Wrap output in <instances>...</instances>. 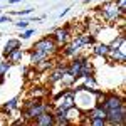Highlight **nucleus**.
<instances>
[{"mask_svg":"<svg viewBox=\"0 0 126 126\" xmlns=\"http://www.w3.org/2000/svg\"><path fill=\"white\" fill-rule=\"evenodd\" d=\"M89 119H104L106 121V111L101 106H94L89 111Z\"/></svg>","mask_w":126,"mask_h":126,"instance_id":"7","label":"nucleus"},{"mask_svg":"<svg viewBox=\"0 0 126 126\" xmlns=\"http://www.w3.org/2000/svg\"><path fill=\"white\" fill-rule=\"evenodd\" d=\"M29 22L30 20H20V22H17V27H20V29H22V27H27Z\"/></svg>","mask_w":126,"mask_h":126,"instance_id":"17","label":"nucleus"},{"mask_svg":"<svg viewBox=\"0 0 126 126\" xmlns=\"http://www.w3.org/2000/svg\"><path fill=\"white\" fill-rule=\"evenodd\" d=\"M54 35H56V42L57 44H66L69 39V27H64V29H57L54 32Z\"/></svg>","mask_w":126,"mask_h":126,"instance_id":"6","label":"nucleus"},{"mask_svg":"<svg viewBox=\"0 0 126 126\" xmlns=\"http://www.w3.org/2000/svg\"><path fill=\"white\" fill-rule=\"evenodd\" d=\"M32 34H34V30H32V29H29L27 32H24V34H22V39H29V37L32 35Z\"/></svg>","mask_w":126,"mask_h":126,"instance_id":"18","label":"nucleus"},{"mask_svg":"<svg viewBox=\"0 0 126 126\" xmlns=\"http://www.w3.org/2000/svg\"><path fill=\"white\" fill-rule=\"evenodd\" d=\"M17 2H19V0H10V3H17Z\"/></svg>","mask_w":126,"mask_h":126,"instance_id":"20","label":"nucleus"},{"mask_svg":"<svg viewBox=\"0 0 126 126\" xmlns=\"http://www.w3.org/2000/svg\"><path fill=\"white\" fill-rule=\"evenodd\" d=\"M9 69H10V62H2L0 64V76H3Z\"/></svg>","mask_w":126,"mask_h":126,"instance_id":"14","label":"nucleus"},{"mask_svg":"<svg viewBox=\"0 0 126 126\" xmlns=\"http://www.w3.org/2000/svg\"><path fill=\"white\" fill-rule=\"evenodd\" d=\"M17 104H19V99H17V97H14V99H10V101H7V104H5V109H7V111H12V109H15V108H17Z\"/></svg>","mask_w":126,"mask_h":126,"instance_id":"12","label":"nucleus"},{"mask_svg":"<svg viewBox=\"0 0 126 126\" xmlns=\"http://www.w3.org/2000/svg\"><path fill=\"white\" fill-rule=\"evenodd\" d=\"M108 52H109V47L106 44H99V46L94 47V54L96 56H108Z\"/></svg>","mask_w":126,"mask_h":126,"instance_id":"11","label":"nucleus"},{"mask_svg":"<svg viewBox=\"0 0 126 126\" xmlns=\"http://www.w3.org/2000/svg\"><path fill=\"white\" fill-rule=\"evenodd\" d=\"M34 123L39 126H49V125H54V114L49 113V111H42L39 116L34 119Z\"/></svg>","mask_w":126,"mask_h":126,"instance_id":"5","label":"nucleus"},{"mask_svg":"<svg viewBox=\"0 0 126 126\" xmlns=\"http://www.w3.org/2000/svg\"><path fill=\"white\" fill-rule=\"evenodd\" d=\"M29 94L32 97H39V96H42V94H44V89H42V87H32V91H30Z\"/></svg>","mask_w":126,"mask_h":126,"instance_id":"13","label":"nucleus"},{"mask_svg":"<svg viewBox=\"0 0 126 126\" xmlns=\"http://www.w3.org/2000/svg\"><path fill=\"white\" fill-rule=\"evenodd\" d=\"M32 49L40 52V54H44L46 57H50V56H54L57 52V42L52 39V37H44L39 42H35Z\"/></svg>","mask_w":126,"mask_h":126,"instance_id":"1","label":"nucleus"},{"mask_svg":"<svg viewBox=\"0 0 126 126\" xmlns=\"http://www.w3.org/2000/svg\"><path fill=\"white\" fill-rule=\"evenodd\" d=\"M89 123H91V125H94V126H104V125H106V121H104V119H89Z\"/></svg>","mask_w":126,"mask_h":126,"instance_id":"16","label":"nucleus"},{"mask_svg":"<svg viewBox=\"0 0 126 126\" xmlns=\"http://www.w3.org/2000/svg\"><path fill=\"white\" fill-rule=\"evenodd\" d=\"M34 66H35V71L37 72H44V71L52 67V61L49 57H46V59H42V61H39V62H35Z\"/></svg>","mask_w":126,"mask_h":126,"instance_id":"8","label":"nucleus"},{"mask_svg":"<svg viewBox=\"0 0 126 126\" xmlns=\"http://www.w3.org/2000/svg\"><path fill=\"white\" fill-rule=\"evenodd\" d=\"M123 104H125V99L118 97L116 94H111V96H106V97H104V101H103V104H101V108H103L104 111H111V109H116V108H121Z\"/></svg>","mask_w":126,"mask_h":126,"instance_id":"3","label":"nucleus"},{"mask_svg":"<svg viewBox=\"0 0 126 126\" xmlns=\"http://www.w3.org/2000/svg\"><path fill=\"white\" fill-rule=\"evenodd\" d=\"M0 22H10L9 17H0Z\"/></svg>","mask_w":126,"mask_h":126,"instance_id":"19","label":"nucleus"},{"mask_svg":"<svg viewBox=\"0 0 126 126\" xmlns=\"http://www.w3.org/2000/svg\"><path fill=\"white\" fill-rule=\"evenodd\" d=\"M17 47H20V42L17 39H12V40H9L7 44H5V52H3V56H7L9 52H12L14 49H17Z\"/></svg>","mask_w":126,"mask_h":126,"instance_id":"10","label":"nucleus"},{"mask_svg":"<svg viewBox=\"0 0 126 126\" xmlns=\"http://www.w3.org/2000/svg\"><path fill=\"white\" fill-rule=\"evenodd\" d=\"M76 52H78V50L72 47V44H71V46H67V47L64 49V56H72V54H76Z\"/></svg>","mask_w":126,"mask_h":126,"instance_id":"15","label":"nucleus"},{"mask_svg":"<svg viewBox=\"0 0 126 126\" xmlns=\"http://www.w3.org/2000/svg\"><path fill=\"white\" fill-rule=\"evenodd\" d=\"M97 9L101 10V15H103V20L104 22H113V20H116L123 12L119 10L116 2H106L103 7H97Z\"/></svg>","mask_w":126,"mask_h":126,"instance_id":"2","label":"nucleus"},{"mask_svg":"<svg viewBox=\"0 0 126 126\" xmlns=\"http://www.w3.org/2000/svg\"><path fill=\"white\" fill-rule=\"evenodd\" d=\"M5 57H9L10 62H17V61L22 57V49H20V47L14 49V50H12V52H9V54H7Z\"/></svg>","mask_w":126,"mask_h":126,"instance_id":"9","label":"nucleus"},{"mask_svg":"<svg viewBox=\"0 0 126 126\" xmlns=\"http://www.w3.org/2000/svg\"><path fill=\"white\" fill-rule=\"evenodd\" d=\"M82 64H84V57H76L71 64L67 66V71L74 79L81 78V71H82Z\"/></svg>","mask_w":126,"mask_h":126,"instance_id":"4","label":"nucleus"}]
</instances>
